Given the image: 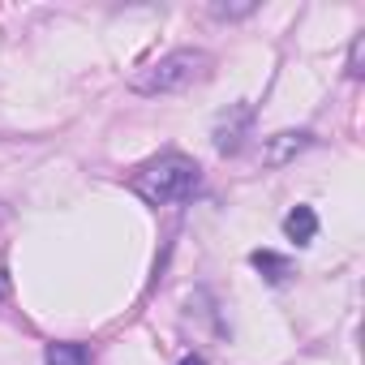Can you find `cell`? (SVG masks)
Returning a JSON list of instances; mask_svg holds the SVG:
<instances>
[{"mask_svg":"<svg viewBox=\"0 0 365 365\" xmlns=\"http://www.w3.org/2000/svg\"><path fill=\"white\" fill-rule=\"evenodd\" d=\"M202 185V168L190 159V155H180V150H168V155H155L146 159L142 168H133L129 176V190L150 202V207H172V202H185L194 198Z\"/></svg>","mask_w":365,"mask_h":365,"instance_id":"1","label":"cell"},{"mask_svg":"<svg viewBox=\"0 0 365 365\" xmlns=\"http://www.w3.org/2000/svg\"><path fill=\"white\" fill-rule=\"evenodd\" d=\"M207 69H211V56L202 48H176V52L150 61L146 69H138L129 86H133V95H150L155 99V95H172V91L194 86Z\"/></svg>","mask_w":365,"mask_h":365,"instance_id":"2","label":"cell"},{"mask_svg":"<svg viewBox=\"0 0 365 365\" xmlns=\"http://www.w3.org/2000/svg\"><path fill=\"white\" fill-rule=\"evenodd\" d=\"M314 146V138L305 133V129H284V133H271V138H262V150H258V159L267 163V168H284V163H292L301 150H309Z\"/></svg>","mask_w":365,"mask_h":365,"instance_id":"3","label":"cell"},{"mask_svg":"<svg viewBox=\"0 0 365 365\" xmlns=\"http://www.w3.org/2000/svg\"><path fill=\"white\" fill-rule=\"evenodd\" d=\"M250 120H254V112L241 103V108H232V116H224L220 125H215V150L220 155H237L241 150V138H245V129H250Z\"/></svg>","mask_w":365,"mask_h":365,"instance_id":"4","label":"cell"},{"mask_svg":"<svg viewBox=\"0 0 365 365\" xmlns=\"http://www.w3.org/2000/svg\"><path fill=\"white\" fill-rule=\"evenodd\" d=\"M284 237L297 241V245H309V241L318 237V215H314V207H292V211L284 215Z\"/></svg>","mask_w":365,"mask_h":365,"instance_id":"5","label":"cell"},{"mask_svg":"<svg viewBox=\"0 0 365 365\" xmlns=\"http://www.w3.org/2000/svg\"><path fill=\"white\" fill-rule=\"evenodd\" d=\"M43 365H91V348L78 339H52L43 348Z\"/></svg>","mask_w":365,"mask_h":365,"instance_id":"6","label":"cell"},{"mask_svg":"<svg viewBox=\"0 0 365 365\" xmlns=\"http://www.w3.org/2000/svg\"><path fill=\"white\" fill-rule=\"evenodd\" d=\"M250 262H254L271 284H284V279L292 275V262H288V258H279V254H271V250H254V254H250Z\"/></svg>","mask_w":365,"mask_h":365,"instance_id":"7","label":"cell"},{"mask_svg":"<svg viewBox=\"0 0 365 365\" xmlns=\"http://www.w3.org/2000/svg\"><path fill=\"white\" fill-rule=\"evenodd\" d=\"M361 56H365V35H356L348 48V78H361Z\"/></svg>","mask_w":365,"mask_h":365,"instance_id":"8","label":"cell"},{"mask_svg":"<svg viewBox=\"0 0 365 365\" xmlns=\"http://www.w3.org/2000/svg\"><path fill=\"white\" fill-rule=\"evenodd\" d=\"M254 9H258V5H211V14L224 18V22H228V18H245V14H254Z\"/></svg>","mask_w":365,"mask_h":365,"instance_id":"9","label":"cell"},{"mask_svg":"<svg viewBox=\"0 0 365 365\" xmlns=\"http://www.w3.org/2000/svg\"><path fill=\"white\" fill-rule=\"evenodd\" d=\"M176 365H207L202 356H185V361H176Z\"/></svg>","mask_w":365,"mask_h":365,"instance_id":"10","label":"cell"}]
</instances>
